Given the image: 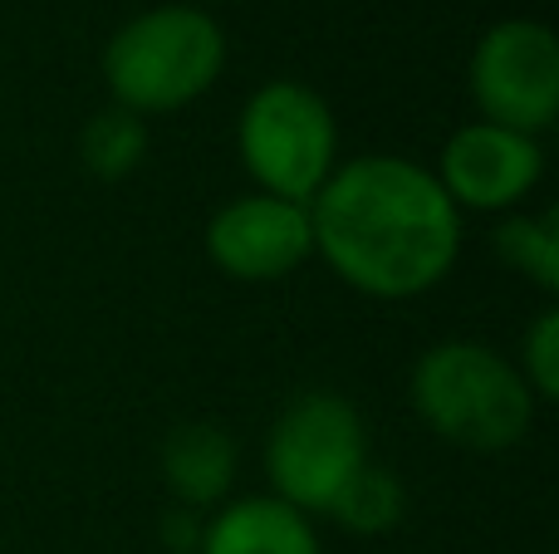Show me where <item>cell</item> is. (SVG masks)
Masks as SVG:
<instances>
[{
  "instance_id": "cell-1",
  "label": "cell",
  "mask_w": 559,
  "mask_h": 554,
  "mask_svg": "<svg viewBox=\"0 0 559 554\" xmlns=\"http://www.w3.org/2000/svg\"><path fill=\"white\" fill-rule=\"evenodd\" d=\"M314 251L373 300H413L447 280L462 251V212L437 172L393 153L334 167L309 196Z\"/></svg>"
},
{
  "instance_id": "cell-2",
  "label": "cell",
  "mask_w": 559,
  "mask_h": 554,
  "mask_svg": "<svg viewBox=\"0 0 559 554\" xmlns=\"http://www.w3.org/2000/svg\"><path fill=\"white\" fill-rule=\"evenodd\" d=\"M413 408L442 442L466 451H506L535 422V393L491 344L447 339L413 369Z\"/></svg>"
},
{
  "instance_id": "cell-3",
  "label": "cell",
  "mask_w": 559,
  "mask_h": 554,
  "mask_svg": "<svg viewBox=\"0 0 559 554\" xmlns=\"http://www.w3.org/2000/svg\"><path fill=\"white\" fill-rule=\"evenodd\" d=\"M226 69V35L197 5H153L104 45L108 94L128 113H173L202 98Z\"/></svg>"
},
{
  "instance_id": "cell-4",
  "label": "cell",
  "mask_w": 559,
  "mask_h": 554,
  "mask_svg": "<svg viewBox=\"0 0 559 554\" xmlns=\"http://www.w3.org/2000/svg\"><path fill=\"white\" fill-rule=\"evenodd\" d=\"M241 162L261 192L309 202L329 182L338 157V128L329 104L299 79H271L241 108Z\"/></svg>"
},
{
  "instance_id": "cell-5",
  "label": "cell",
  "mask_w": 559,
  "mask_h": 554,
  "mask_svg": "<svg viewBox=\"0 0 559 554\" xmlns=\"http://www.w3.org/2000/svg\"><path fill=\"white\" fill-rule=\"evenodd\" d=\"M368 461L364 418L338 393H305L275 418L265 437V477L275 501L295 506L299 516H324L348 477Z\"/></svg>"
},
{
  "instance_id": "cell-6",
  "label": "cell",
  "mask_w": 559,
  "mask_h": 554,
  "mask_svg": "<svg viewBox=\"0 0 559 554\" xmlns=\"http://www.w3.org/2000/svg\"><path fill=\"white\" fill-rule=\"evenodd\" d=\"M472 98L486 123L540 137L559 113V39L540 20H501L472 49Z\"/></svg>"
},
{
  "instance_id": "cell-7",
  "label": "cell",
  "mask_w": 559,
  "mask_h": 554,
  "mask_svg": "<svg viewBox=\"0 0 559 554\" xmlns=\"http://www.w3.org/2000/svg\"><path fill=\"white\" fill-rule=\"evenodd\" d=\"M206 251L231 280L271 285L295 275L314 255V231H309V202L251 192L226 202L206 226Z\"/></svg>"
},
{
  "instance_id": "cell-8",
  "label": "cell",
  "mask_w": 559,
  "mask_h": 554,
  "mask_svg": "<svg viewBox=\"0 0 559 554\" xmlns=\"http://www.w3.org/2000/svg\"><path fill=\"white\" fill-rule=\"evenodd\" d=\"M540 177H545L540 137L476 118V123L456 128L447 137L437 182L452 196L456 212H511L540 186Z\"/></svg>"
},
{
  "instance_id": "cell-9",
  "label": "cell",
  "mask_w": 559,
  "mask_h": 554,
  "mask_svg": "<svg viewBox=\"0 0 559 554\" xmlns=\"http://www.w3.org/2000/svg\"><path fill=\"white\" fill-rule=\"evenodd\" d=\"M197 554H319V540L309 516L295 506L275 496H246L206 520Z\"/></svg>"
},
{
  "instance_id": "cell-10",
  "label": "cell",
  "mask_w": 559,
  "mask_h": 554,
  "mask_svg": "<svg viewBox=\"0 0 559 554\" xmlns=\"http://www.w3.org/2000/svg\"><path fill=\"white\" fill-rule=\"evenodd\" d=\"M163 481L187 510H212L236 481V437L216 422H187L163 442Z\"/></svg>"
},
{
  "instance_id": "cell-11",
  "label": "cell",
  "mask_w": 559,
  "mask_h": 554,
  "mask_svg": "<svg viewBox=\"0 0 559 554\" xmlns=\"http://www.w3.org/2000/svg\"><path fill=\"white\" fill-rule=\"evenodd\" d=\"M143 157H147V123L118 104L94 113L84 123V133H79V162H84V172H94L98 182H123V177H133L138 167H143Z\"/></svg>"
},
{
  "instance_id": "cell-12",
  "label": "cell",
  "mask_w": 559,
  "mask_h": 554,
  "mask_svg": "<svg viewBox=\"0 0 559 554\" xmlns=\"http://www.w3.org/2000/svg\"><path fill=\"white\" fill-rule=\"evenodd\" d=\"M403 506H407V496L393 471L378 467V461H364L338 486V496L329 501L324 516H334L348 535H383V530H393L403 520Z\"/></svg>"
},
{
  "instance_id": "cell-13",
  "label": "cell",
  "mask_w": 559,
  "mask_h": 554,
  "mask_svg": "<svg viewBox=\"0 0 559 554\" xmlns=\"http://www.w3.org/2000/svg\"><path fill=\"white\" fill-rule=\"evenodd\" d=\"M496 251L511 270L531 275L545 294L559 290V212L545 206L535 216H511V221L496 231Z\"/></svg>"
},
{
  "instance_id": "cell-14",
  "label": "cell",
  "mask_w": 559,
  "mask_h": 554,
  "mask_svg": "<svg viewBox=\"0 0 559 554\" xmlns=\"http://www.w3.org/2000/svg\"><path fill=\"white\" fill-rule=\"evenodd\" d=\"M521 378L531 383L535 402H555L559 398V310H540L535 314V324L525 329Z\"/></svg>"
},
{
  "instance_id": "cell-15",
  "label": "cell",
  "mask_w": 559,
  "mask_h": 554,
  "mask_svg": "<svg viewBox=\"0 0 559 554\" xmlns=\"http://www.w3.org/2000/svg\"><path fill=\"white\" fill-rule=\"evenodd\" d=\"M202 535H206L202 510L177 506V510H167V516H163V545L173 554H197V550H202Z\"/></svg>"
}]
</instances>
